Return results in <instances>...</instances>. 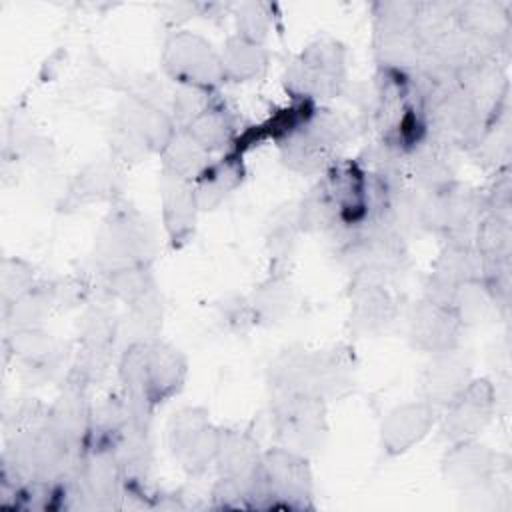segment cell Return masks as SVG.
<instances>
[{
    "mask_svg": "<svg viewBox=\"0 0 512 512\" xmlns=\"http://www.w3.org/2000/svg\"><path fill=\"white\" fill-rule=\"evenodd\" d=\"M356 360L348 346L328 350L290 348L268 366L272 396H310L324 402L338 400L354 388Z\"/></svg>",
    "mask_w": 512,
    "mask_h": 512,
    "instance_id": "2",
    "label": "cell"
},
{
    "mask_svg": "<svg viewBox=\"0 0 512 512\" xmlns=\"http://www.w3.org/2000/svg\"><path fill=\"white\" fill-rule=\"evenodd\" d=\"M482 202L484 212L502 216L510 220L512 212V178H510V166L500 168L494 172L492 182L486 190H482Z\"/></svg>",
    "mask_w": 512,
    "mask_h": 512,
    "instance_id": "46",
    "label": "cell"
},
{
    "mask_svg": "<svg viewBox=\"0 0 512 512\" xmlns=\"http://www.w3.org/2000/svg\"><path fill=\"white\" fill-rule=\"evenodd\" d=\"M48 412L50 404H42L34 398H26L14 404V408L4 418V436L10 438L48 424Z\"/></svg>",
    "mask_w": 512,
    "mask_h": 512,
    "instance_id": "45",
    "label": "cell"
},
{
    "mask_svg": "<svg viewBox=\"0 0 512 512\" xmlns=\"http://www.w3.org/2000/svg\"><path fill=\"white\" fill-rule=\"evenodd\" d=\"M472 242L482 258H502L512 254V226L508 218L484 214L474 230Z\"/></svg>",
    "mask_w": 512,
    "mask_h": 512,
    "instance_id": "40",
    "label": "cell"
},
{
    "mask_svg": "<svg viewBox=\"0 0 512 512\" xmlns=\"http://www.w3.org/2000/svg\"><path fill=\"white\" fill-rule=\"evenodd\" d=\"M116 370L132 414L152 420L154 410L184 388L188 360L172 344L148 338L124 346Z\"/></svg>",
    "mask_w": 512,
    "mask_h": 512,
    "instance_id": "1",
    "label": "cell"
},
{
    "mask_svg": "<svg viewBox=\"0 0 512 512\" xmlns=\"http://www.w3.org/2000/svg\"><path fill=\"white\" fill-rule=\"evenodd\" d=\"M496 388L488 378H472L464 390L440 410V430L450 442L476 438L492 420Z\"/></svg>",
    "mask_w": 512,
    "mask_h": 512,
    "instance_id": "16",
    "label": "cell"
},
{
    "mask_svg": "<svg viewBox=\"0 0 512 512\" xmlns=\"http://www.w3.org/2000/svg\"><path fill=\"white\" fill-rule=\"evenodd\" d=\"M4 346L32 374V380L52 378L66 360V348L42 326L8 330Z\"/></svg>",
    "mask_w": 512,
    "mask_h": 512,
    "instance_id": "22",
    "label": "cell"
},
{
    "mask_svg": "<svg viewBox=\"0 0 512 512\" xmlns=\"http://www.w3.org/2000/svg\"><path fill=\"white\" fill-rule=\"evenodd\" d=\"M248 508H314V476L310 458L282 446L264 450L258 474L250 484Z\"/></svg>",
    "mask_w": 512,
    "mask_h": 512,
    "instance_id": "4",
    "label": "cell"
},
{
    "mask_svg": "<svg viewBox=\"0 0 512 512\" xmlns=\"http://www.w3.org/2000/svg\"><path fill=\"white\" fill-rule=\"evenodd\" d=\"M374 36L372 48L378 68L410 74L424 60L426 52L414 30L416 2L380 0L372 6Z\"/></svg>",
    "mask_w": 512,
    "mask_h": 512,
    "instance_id": "8",
    "label": "cell"
},
{
    "mask_svg": "<svg viewBox=\"0 0 512 512\" xmlns=\"http://www.w3.org/2000/svg\"><path fill=\"white\" fill-rule=\"evenodd\" d=\"M316 102L310 100H296L290 98V104L274 110L268 118H264L258 124H252L244 130H240L238 138L234 140L228 154H234L238 158H244L250 150L262 146L264 142H282L292 132H296L302 124L308 122L312 112L316 110ZM226 154V152H224Z\"/></svg>",
    "mask_w": 512,
    "mask_h": 512,
    "instance_id": "25",
    "label": "cell"
},
{
    "mask_svg": "<svg viewBox=\"0 0 512 512\" xmlns=\"http://www.w3.org/2000/svg\"><path fill=\"white\" fill-rule=\"evenodd\" d=\"M272 432L276 446L300 456L318 454L328 438L326 402L310 396H272Z\"/></svg>",
    "mask_w": 512,
    "mask_h": 512,
    "instance_id": "10",
    "label": "cell"
},
{
    "mask_svg": "<svg viewBox=\"0 0 512 512\" xmlns=\"http://www.w3.org/2000/svg\"><path fill=\"white\" fill-rule=\"evenodd\" d=\"M234 24H236V32L238 36L256 42V44H264V40L268 38L272 24H274V8L272 4L266 2H242L234 6Z\"/></svg>",
    "mask_w": 512,
    "mask_h": 512,
    "instance_id": "41",
    "label": "cell"
},
{
    "mask_svg": "<svg viewBox=\"0 0 512 512\" xmlns=\"http://www.w3.org/2000/svg\"><path fill=\"white\" fill-rule=\"evenodd\" d=\"M162 174L178 180L194 182L212 162V154L204 150L186 130H176L160 152Z\"/></svg>",
    "mask_w": 512,
    "mask_h": 512,
    "instance_id": "36",
    "label": "cell"
},
{
    "mask_svg": "<svg viewBox=\"0 0 512 512\" xmlns=\"http://www.w3.org/2000/svg\"><path fill=\"white\" fill-rule=\"evenodd\" d=\"M260 462V444L250 432L236 428H220L218 450L214 458L218 478L250 486L254 476L258 474Z\"/></svg>",
    "mask_w": 512,
    "mask_h": 512,
    "instance_id": "27",
    "label": "cell"
},
{
    "mask_svg": "<svg viewBox=\"0 0 512 512\" xmlns=\"http://www.w3.org/2000/svg\"><path fill=\"white\" fill-rule=\"evenodd\" d=\"M102 276L104 292L110 298L126 304V308L134 306L136 302L158 290L156 278L152 274V264H128L114 268Z\"/></svg>",
    "mask_w": 512,
    "mask_h": 512,
    "instance_id": "38",
    "label": "cell"
},
{
    "mask_svg": "<svg viewBox=\"0 0 512 512\" xmlns=\"http://www.w3.org/2000/svg\"><path fill=\"white\" fill-rule=\"evenodd\" d=\"M408 184L416 192H434L456 182L454 150L426 136L406 152Z\"/></svg>",
    "mask_w": 512,
    "mask_h": 512,
    "instance_id": "23",
    "label": "cell"
},
{
    "mask_svg": "<svg viewBox=\"0 0 512 512\" xmlns=\"http://www.w3.org/2000/svg\"><path fill=\"white\" fill-rule=\"evenodd\" d=\"M350 328L354 334H376L396 318V298L380 280L352 278Z\"/></svg>",
    "mask_w": 512,
    "mask_h": 512,
    "instance_id": "24",
    "label": "cell"
},
{
    "mask_svg": "<svg viewBox=\"0 0 512 512\" xmlns=\"http://www.w3.org/2000/svg\"><path fill=\"white\" fill-rule=\"evenodd\" d=\"M220 428L210 422L202 406H184L168 422V448L178 466L190 474H204L214 466Z\"/></svg>",
    "mask_w": 512,
    "mask_h": 512,
    "instance_id": "13",
    "label": "cell"
},
{
    "mask_svg": "<svg viewBox=\"0 0 512 512\" xmlns=\"http://www.w3.org/2000/svg\"><path fill=\"white\" fill-rule=\"evenodd\" d=\"M156 232L150 220L134 206L116 200L102 220L94 244V264L100 274L128 264H152Z\"/></svg>",
    "mask_w": 512,
    "mask_h": 512,
    "instance_id": "7",
    "label": "cell"
},
{
    "mask_svg": "<svg viewBox=\"0 0 512 512\" xmlns=\"http://www.w3.org/2000/svg\"><path fill=\"white\" fill-rule=\"evenodd\" d=\"M256 324H272L282 320L294 302L292 282L282 268H272L270 274L246 298Z\"/></svg>",
    "mask_w": 512,
    "mask_h": 512,
    "instance_id": "34",
    "label": "cell"
},
{
    "mask_svg": "<svg viewBox=\"0 0 512 512\" xmlns=\"http://www.w3.org/2000/svg\"><path fill=\"white\" fill-rule=\"evenodd\" d=\"M284 90L290 98L322 102L340 96L348 86L346 48L334 38H318L302 48L284 70Z\"/></svg>",
    "mask_w": 512,
    "mask_h": 512,
    "instance_id": "6",
    "label": "cell"
},
{
    "mask_svg": "<svg viewBox=\"0 0 512 512\" xmlns=\"http://www.w3.org/2000/svg\"><path fill=\"white\" fill-rule=\"evenodd\" d=\"M204 150L210 154L214 152H228L234 140L240 134V124L236 112L222 100L214 98L210 106L200 112L186 128H184Z\"/></svg>",
    "mask_w": 512,
    "mask_h": 512,
    "instance_id": "32",
    "label": "cell"
},
{
    "mask_svg": "<svg viewBox=\"0 0 512 512\" xmlns=\"http://www.w3.org/2000/svg\"><path fill=\"white\" fill-rule=\"evenodd\" d=\"M482 192L460 184L458 180L434 192H418V226L444 240H470L484 216Z\"/></svg>",
    "mask_w": 512,
    "mask_h": 512,
    "instance_id": "9",
    "label": "cell"
},
{
    "mask_svg": "<svg viewBox=\"0 0 512 512\" xmlns=\"http://www.w3.org/2000/svg\"><path fill=\"white\" fill-rule=\"evenodd\" d=\"M296 224L300 232L308 234H336L340 230V220L334 204L318 182L308 190L296 208Z\"/></svg>",
    "mask_w": 512,
    "mask_h": 512,
    "instance_id": "39",
    "label": "cell"
},
{
    "mask_svg": "<svg viewBox=\"0 0 512 512\" xmlns=\"http://www.w3.org/2000/svg\"><path fill=\"white\" fill-rule=\"evenodd\" d=\"M178 128L166 108L140 96H124L112 116L108 142L116 162H138L168 144Z\"/></svg>",
    "mask_w": 512,
    "mask_h": 512,
    "instance_id": "5",
    "label": "cell"
},
{
    "mask_svg": "<svg viewBox=\"0 0 512 512\" xmlns=\"http://www.w3.org/2000/svg\"><path fill=\"white\" fill-rule=\"evenodd\" d=\"M510 94L494 108V112L484 120L480 132L472 144L464 150L478 166L486 170H500L510 166L512 154V130H510Z\"/></svg>",
    "mask_w": 512,
    "mask_h": 512,
    "instance_id": "28",
    "label": "cell"
},
{
    "mask_svg": "<svg viewBox=\"0 0 512 512\" xmlns=\"http://www.w3.org/2000/svg\"><path fill=\"white\" fill-rule=\"evenodd\" d=\"M218 96L214 90L196 88V86H178L170 100V116L178 130H184L200 112H204L210 102Z\"/></svg>",
    "mask_w": 512,
    "mask_h": 512,
    "instance_id": "42",
    "label": "cell"
},
{
    "mask_svg": "<svg viewBox=\"0 0 512 512\" xmlns=\"http://www.w3.org/2000/svg\"><path fill=\"white\" fill-rule=\"evenodd\" d=\"M198 212L192 182L162 174V222L172 248L184 246L194 236Z\"/></svg>",
    "mask_w": 512,
    "mask_h": 512,
    "instance_id": "30",
    "label": "cell"
},
{
    "mask_svg": "<svg viewBox=\"0 0 512 512\" xmlns=\"http://www.w3.org/2000/svg\"><path fill=\"white\" fill-rule=\"evenodd\" d=\"M456 20L468 34L508 52L510 14L506 4L498 0L456 2Z\"/></svg>",
    "mask_w": 512,
    "mask_h": 512,
    "instance_id": "31",
    "label": "cell"
},
{
    "mask_svg": "<svg viewBox=\"0 0 512 512\" xmlns=\"http://www.w3.org/2000/svg\"><path fill=\"white\" fill-rule=\"evenodd\" d=\"M440 410L426 400L394 406L380 424V446L386 456H400L422 442L438 422Z\"/></svg>",
    "mask_w": 512,
    "mask_h": 512,
    "instance_id": "21",
    "label": "cell"
},
{
    "mask_svg": "<svg viewBox=\"0 0 512 512\" xmlns=\"http://www.w3.org/2000/svg\"><path fill=\"white\" fill-rule=\"evenodd\" d=\"M500 470V456L476 438L450 442L442 456V474L448 484L468 490L488 488Z\"/></svg>",
    "mask_w": 512,
    "mask_h": 512,
    "instance_id": "20",
    "label": "cell"
},
{
    "mask_svg": "<svg viewBox=\"0 0 512 512\" xmlns=\"http://www.w3.org/2000/svg\"><path fill=\"white\" fill-rule=\"evenodd\" d=\"M324 192L334 204L340 230L358 228L370 216V182L362 166L354 160H336L320 178ZM338 230V232H340ZM334 236V234H332Z\"/></svg>",
    "mask_w": 512,
    "mask_h": 512,
    "instance_id": "17",
    "label": "cell"
},
{
    "mask_svg": "<svg viewBox=\"0 0 512 512\" xmlns=\"http://www.w3.org/2000/svg\"><path fill=\"white\" fill-rule=\"evenodd\" d=\"M220 62L226 82H250L264 76L270 54L264 44L250 42L238 34H232L222 44Z\"/></svg>",
    "mask_w": 512,
    "mask_h": 512,
    "instance_id": "35",
    "label": "cell"
},
{
    "mask_svg": "<svg viewBox=\"0 0 512 512\" xmlns=\"http://www.w3.org/2000/svg\"><path fill=\"white\" fill-rule=\"evenodd\" d=\"M352 138V122L340 112L316 106L306 124L278 142L280 162L302 176H322Z\"/></svg>",
    "mask_w": 512,
    "mask_h": 512,
    "instance_id": "3",
    "label": "cell"
},
{
    "mask_svg": "<svg viewBox=\"0 0 512 512\" xmlns=\"http://www.w3.org/2000/svg\"><path fill=\"white\" fill-rule=\"evenodd\" d=\"M118 324L120 316L104 304L88 308L80 322L78 350L70 372L90 386L104 378L114 362L118 350Z\"/></svg>",
    "mask_w": 512,
    "mask_h": 512,
    "instance_id": "14",
    "label": "cell"
},
{
    "mask_svg": "<svg viewBox=\"0 0 512 512\" xmlns=\"http://www.w3.org/2000/svg\"><path fill=\"white\" fill-rule=\"evenodd\" d=\"M484 258L470 240H446L424 282V298L450 306L456 288L464 282L482 280Z\"/></svg>",
    "mask_w": 512,
    "mask_h": 512,
    "instance_id": "15",
    "label": "cell"
},
{
    "mask_svg": "<svg viewBox=\"0 0 512 512\" xmlns=\"http://www.w3.org/2000/svg\"><path fill=\"white\" fill-rule=\"evenodd\" d=\"M90 384L68 370V376L50 404L48 424L50 428L76 452L80 454L90 440L94 404L88 396Z\"/></svg>",
    "mask_w": 512,
    "mask_h": 512,
    "instance_id": "18",
    "label": "cell"
},
{
    "mask_svg": "<svg viewBox=\"0 0 512 512\" xmlns=\"http://www.w3.org/2000/svg\"><path fill=\"white\" fill-rule=\"evenodd\" d=\"M162 68L178 86H196L218 92L226 82L220 52L198 32L172 30L162 46Z\"/></svg>",
    "mask_w": 512,
    "mask_h": 512,
    "instance_id": "11",
    "label": "cell"
},
{
    "mask_svg": "<svg viewBox=\"0 0 512 512\" xmlns=\"http://www.w3.org/2000/svg\"><path fill=\"white\" fill-rule=\"evenodd\" d=\"M122 194V172L118 162L96 160L86 164L70 182L64 196V208H82L98 202H116Z\"/></svg>",
    "mask_w": 512,
    "mask_h": 512,
    "instance_id": "29",
    "label": "cell"
},
{
    "mask_svg": "<svg viewBox=\"0 0 512 512\" xmlns=\"http://www.w3.org/2000/svg\"><path fill=\"white\" fill-rule=\"evenodd\" d=\"M424 104L428 136L452 150H466L486 120L482 108L458 82L436 90Z\"/></svg>",
    "mask_w": 512,
    "mask_h": 512,
    "instance_id": "12",
    "label": "cell"
},
{
    "mask_svg": "<svg viewBox=\"0 0 512 512\" xmlns=\"http://www.w3.org/2000/svg\"><path fill=\"white\" fill-rule=\"evenodd\" d=\"M490 306H494V304H492L482 280H472V282L460 284L450 300V308L456 312V316L462 320L464 326H470V324H476L478 320H482Z\"/></svg>",
    "mask_w": 512,
    "mask_h": 512,
    "instance_id": "43",
    "label": "cell"
},
{
    "mask_svg": "<svg viewBox=\"0 0 512 512\" xmlns=\"http://www.w3.org/2000/svg\"><path fill=\"white\" fill-rule=\"evenodd\" d=\"M36 274L32 264L22 258H4L0 264V298L2 306L12 304L22 294L36 286Z\"/></svg>",
    "mask_w": 512,
    "mask_h": 512,
    "instance_id": "44",
    "label": "cell"
},
{
    "mask_svg": "<svg viewBox=\"0 0 512 512\" xmlns=\"http://www.w3.org/2000/svg\"><path fill=\"white\" fill-rule=\"evenodd\" d=\"M470 380L472 364L460 346L448 352L432 354V360L422 376V400L442 410L464 390Z\"/></svg>",
    "mask_w": 512,
    "mask_h": 512,
    "instance_id": "26",
    "label": "cell"
},
{
    "mask_svg": "<svg viewBox=\"0 0 512 512\" xmlns=\"http://www.w3.org/2000/svg\"><path fill=\"white\" fill-rule=\"evenodd\" d=\"M58 306L54 282H38L12 304L4 306V326L8 330L42 326L46 316Z\"/></svg>",
    "mask_w": 512,
    "mask_h": 512,
    "instance_id": "37",
    "label": "cell"
},
{
    "mask_svg": "<svg viewBox=\"0 0 512 512\" xmlns=\"http://www.w3.org/2000/svg\"><path fill=\"white\" fill-rule=\"evenodd\" d=\"M466 326L450 306L422 298L408 316V336L414 348L432 354L448 352L460 346Z\"/></svg>",
    "mask_w": 512,
    "mask_h": 512,
    "instance_id": "19",
    "label": "cell"
},
{
    "mask_svg": "<svg viewBox=\"0 0 512 512\" xmlns=\"http://www.w3.org/2000/svg\"><path fill=\"white\" fill-rule=\"evenodd\" d=\"M246 176L242 158L234 154H224L218 160H212L210 166L192 182L194 196L200 212L216 208L230 192H234Z\"/></svg>",
    "mask_w": 512,
    "mask_h": 512,
    "instance_id": "33",
    "label": "cell"
}]
</instances>
